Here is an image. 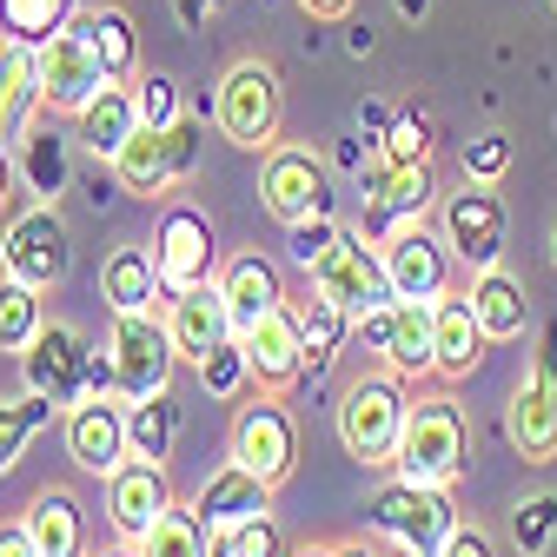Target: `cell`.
<instances>
[{"label": "cell", "mask_w": 557, "mask_h": 557, "mask_svg": "<svg viewBox=\"0 0 557 557\" xmlns=\"http://www.w3.org/2000/svg\"><path fill=\"white\" fill-rule=\"evenodd\" d=\"M259 199H265V213L278 226H306L319 220L325 206H332V180H325V160L312 147H272L265 166H259Z\"/></svg>", "instance_id": "8fae6325"}, {"label": "cell", "mask_w": 557, "mask_h": 557, "mask_svg": "<svg viewBox=\"0 0 557 557\" xmlns=\"http://www.w3.org/2000/svg\"><path fill=\"white\" fill-rule=\"evenodd\" d=\"M239 345H246V366H252V385H259V392H286V385H299V372H306V345H299L293 306H272L252 332H239Z\"/></svg>", "instance_id": "ffe728a7"}, {"label": "cell", "mask_w": 557, "mask_h": 557, "mask_svg": "<svg viewBox=\"0 0 557 557\" xmlns=\"http://www.w3.org/2000/svg\"><path fill=\"white\" fill-rule=\"evenodd\" d=\"M220 8H226V0H173V14H180L186 34H206V21H213Z\"/></svg>", "instance_id": "c3c4849f"}, {"label": "cell", "mask_w": 557, "mask_h": 557, "mask_svg": "<svg viewBox=\"0 0 557 557\" xmlns=\"http://www.w3.org/2000/svg\"><path fill=\"white\" fill-rule=\"evenodd\" d=\"M511 537H518L524 557H544V550L557 544V498H550V492L524 498V505L511 511Z\"/></svg>", "instance_id": "60d3db41"}, {"label": "cell", "mask_w": 557, "mask_h": 557, "mask_svg": "<svg viewBox=\"0 0 557 557\" xmlns=\"http://www.w3.org/2000/svg\"><path fill=\"white\" fill-rule=\"evenodd\" d=\"M471 312H478L484 338H518L531 325V299H524V286H518L505 265L471 272Z\"/></svg>", "instance_id": "83f0119b"}, {"label": "cell", "mask_w": 557, "mask_h": 557, "mask_svg": "<svg viewBox=\"0 0 557 557\" xmlns=\"http://www.w3.org/2000/svg\"><path fill=\"white\" fill-rule=\"evenodd\" d=\"M87 398H120V372H113V352H87ZM126 405V398H120Z\"/></svg>", "instance_id": "bcb514c9"}, {"label": "cell", "mask_w": 557, "mask_h": 557, "mask_svg": "<svg viewBox=\"0 0 557 557\" xmlns=\"http://www.w3.org/2000/svg\"><path fill=\"white\" fill-rule=\"evenodd\" d=\"M34 66H40V100H47L53 113H81L87 100H100V94L113 87L107 60L94 53V40H87L81 27H60L53 40H40V47H34Z\"/></svg>", "instance_id": "30bf717a"}, {"label": "cell", "mask_w": 557, "mask_h": 557, "mask_svg": "<svg viewBox=\"0 0 557 557\" xmlns=\"http://www.w3.org/2000/svg\"><path fill=\"white\" fill-rule=\"evenodd\" d=\"M60 418V405L47 398V392H21V398H0V478L14 471V458L27 451V438L40 432V425H53Z\"/></svg>", "instance_id": "e575fe53"}, {"label": "cell", "mask_w": 557, "mask_h": 557, "mask_svg": "<svg viewBox=\"0 0 557 557\" xmlns=\"http://www.w3.org/2000/svg\"><path fill=\"white\" fill-rule=\"evenodd\" d=\"M213 126H220V139H233L239 153H272L278 147V126H286V87H278V74L265 60H233L220 74Z\"/></svg>", "instance_id": "3957f363"}, {"label": "cell", "mask_w": 557, "mask_h": 557, "mask_svg": "<svg viewBox=\"0 0 557 557\" xmlns=\"http://www.w3.org/2000/svg\"><path fill=\"white\" fill-rule=\"evenodd\" d=\"M107 166H113L120 193H133V199H160L166 186H180L173 133H166V126H133V133H126V147H120Z\"/></svg>", "instance_id": "cb8c5ba5"}, {"label": "cell", "mask_w": 557, "mask_h": 557, "mask_svg": "<svg viewBox=\"0 0 557 557\" xmlns=\"http://www.w3.org/2000/svg\"><path fill=\"white\" fill-rule=\"evenodd\" d=\"M392 120H398V113H392V107H379V100H366V107H359V133H366V139H385V133H392Z\"/></svg>", "instance_id": "681fc988"}, {"label": "cell", "mask_w": 557, "mask_h": 557, "mask_svg": "<svg viewBox=\"0 0 557 557\" xmlns=\"http://www.w3.org/2000/svg\"><path fill=\"white\" fill-rule=\"evenodd\" d=\"M306 278L319 293H332L345 312H379V306H392L398 293H392V278H385V259H379V246L359 233V226H338V239L306 265Z\"/></svg>", "instance_id": "5b68a950"}, {"label": "cell", "mask_w": 557, "mask_h": 557, "mask_svg": "<svg viewBox=\"0 0 557 557\" xmlns=\"http://www.w3.org/2000/svg\"><path fill=\"white\" fill-rule=\"evenodd\" d=\"M359 338L398 379L432 372V299H392L379 312H359Z\"/></svg>", "instance_id": "5bb4252c"}, {"label": "cell", "mask_w": 557, "mask_h": 557, "mask_svg": "<svg viewBox=\"0 0 557 557\" xmlns=\"http://www.w3.org/2000/svg\"><path fill=\"white\" fill-rule=\"evenodd\" d=\"M438 557H498V550H492V537H484L478 524H458V531L445 537V550H438Z\"/></svg>", "instance_id": "7dc6e473"}, {"label": "cell", "mask_w": 557, "mask_h": 557, "mask_svg": "<svg viewBox=\"0 0 557 557\" xmlns=\"http://www.w3.org/2000/svg\"><path fill=\"white\" fill-rule=\"evenodd\" d=\"M193 372H199L206 398H239L252 385V366H246V345L239 338H226L220 352H206V366H193Z\"/></svg>", "instance_id": "f35d334b"}, {"label": "cell", "mask_w": 557, "mask_h": 557, "mask_svg": "<svg viewBox=\"0 0 557 557\" xmlns=\"http://www.w3.org/2000/svg\"><path fill=\"white\" fill-rule=\"evenodd\" d=\"M74 27L94 40V53L107 60L113 81H139V34H133V14L113 8V0H100V8H81Z\"/></svg>", "instance_id": "1f68e13d"}, {"label": "cell", "mask_w": 557, "mask_h": 557, "mask_svg": "<svg viewBox=\"0 0 557 557\" xmlns=\"http://www.w3.org/2000/svg\"><path fill=\"white\" fill-rule=\"evenodd\" d=\"M445 246L471 265V272H484V265H498L505 259V233H511V220H505V199L484 186V180H465V193H445Z\"/></svg>", "instance_id": "4fadbf2b"}, {"label": "cell", "mask_w": 557, "mask_h": 557, "mask_svg": "<svg viewBox=\"0 0 557 557\" xmlns=\"http://www.w3.org/2000/svg\"><path fill=\"white\" fill-rule=\"evenodd\" d=\"M220 293H226V312H233V332H252L272 306H286L278 293V272L259 259V252H239L226 272H220Z\"/></svg>", "instance_id": "4316f807"}, {"label": "cell", "mask_w": 557, "mask_h": 557, "mask_svg": "<svg viewBox=\"0 0 557 557\" xmlns=\"http://www.w3.org/2000/svg\"><path fill=\"white\" fill-rule=\"evenodd\" d=\"M100 299L113 312H153V306H166L160 299V265H153V252L147 246H113L107 265H100Z\"/></svg>", "instance_id": "484cf974"}, {"label": "cell", "mask_w": 557, "mask_h": 557, "mask_svg": "<svg viewBox=\"0 0 557 557\" xmlns=\"http://www.w3.org/2000/svg\"><path fill=\"white\" fill-rule=\"evenodd\" d=\"M0 557H40L34 537H27V524H0Z\"/></svg>", "instance_id": "f907efd6"}, {"label": "cell", "mask_w": 557, "mask_h": 557, "mask_svg": "<svg viewBox=\"0 0 557 557\" xmlns=\"http://www.w3.org/2000/svg\"><path fill=\"white\" fill-rule=\"evenodd\" d=\"M133 100H139V126H173L180 120V81L173 74H139Z\"/></svg>", "instance_id": "7bdbcfd3"}, {"label": "cell", "mask_w": 557, "mask_h": 557, "mask_svg": "<svg viewBox=\"0 0 557 557\" xmlns=\"http://www.w3.org/2000/svg\"><path fill=\"white\" fill-rule=\"evenodd\" d=\"M133 550H139V557H213V531H206V518H199L193 505H173Z\"/></svg>", "instance_id": "d590c367"}, {"label": "cell", "mask_w": 557, "mask_h": 557, "mask_svg": "<svg viewBox=\"0 0 557 557\" xmlns=\"http://www.w3.org/2000/svg\"><path fill=\"white\" fill-rule=\"evenodd\" d=\"M379 147H385V166H432V126H425V113L405 107Z\"/></svg>", "instance_id": "ab89813d"}, {"label": "cell", "mask_w": 557, "mask_h": 557, "mask_svg": "<svg viewBox=\"0 0 557 557\" xmlns=\"http://www.w3.org/2000/svg\"><path fill=\"white\" fill-rule=\"evenodd\" d=\"M405 411H411V392L398 385V372H366L345 385L338 398V438L366 471H392L398 458V438H405Z\"/></svg>", "instance_id": "7a4b0ae2"}, {"label": "cell", "mask_w": 557, "mask_h": 557, "mask_svg": "<svg viewBox=\"0 0 557 557\" xmlns=\"http://www.w3.org/2000/svg\"><path fill=\"white\" fill-rule=\"evenodd\" d=\"M332 557H372L366 544H332Z\"/></svg>", "instance_id": "11a10c76"}, {"label": "cell", "mask_w": 557, "mask_h": 557, "mask_svg": "<svg viewBox=\"0 0 557 557\" xmlns=\"http://www.w3.org/2000/svg\"><path fill=\"white\" fill-rule=\"evenodd\" d=\"M173 438H180V405L160 392V398H139L126 405V451L133 458H173Z\"/></svg>", "instance_id": "836d02e7"}, {"label": "cell", "mask_w": 557, "mask_h": 557, "mask_svg": "<svg viewBox=\"0 0 557 557\" xmlns=\"http://www.w3.org/2000/svg\"><path fill=\"white\" fill-rule=\"evenodd\" d=\"M293 319H299V345H306V372H325L338 359V345L359 332V319L319 286H312V299H293Z\"/></svg>", "instance_id": "f546056e"}, {"label": "cell", "mask_w": 557, "mask_h": 557, "mask_svg": "<svg viewBox=\"0 0 557 557\" xmlns=\"http://www.w3.org/2000/svg\"><path fill=\"white\" fill-rule=\"evenodd\" d=\"M432 199H438V180H432V166H385V186L366 199V239L379 246V239H392L398 226H418L432 213Z\"/></svg>", "instance_id": "7402d4cb"}, {"label": "cell", "mask_w": 557, "mask_h": 557, "mask_svg": "<svg viewBox=\"0 0 557 557\" xmlns=\"http://www.w3.org/2000/svg\"><path fill=\"white\" fill-rule=\"evenodd\" d=\"M193 511L206 518V531H233V524H246V518H259V511H272V484L265 478H252L246 465H220L213 478L193 492Z\"/></svg>", "instance_id": "603a6c76"}, {"label": "cell", "mask_w": 557, "mask_h": 557, "mask_svg": "<svg viewBox=\"0 0 557 557\" xmlns=\"http://www.w3.org/2000/svg\"><path fill=\"white\" fill-rule=\"evenodd\" d=\"M550 265H557V226H550Z\"/></svg>", "instance_id": "91938a15"}, {"label": "cell", "mask_w": 557, "mask_h": 557, "mask_svg": "<svg viewBox=\"0 0 557 557\" xmlns=\"http://www.w3.org/2000/svg\"><path fill=\"white\" fill-rule=\"evenodd\" d=\"M299 8H306L312 21H345V14H352V0H299Z\"/></svg>", "instance_id": "f5cc1de1"}, {"label": "cell", "mask_w": 557, "mask_h": 557, "mask_svg": "<svg viewBox=\"0 0 557 557\" xmlns=\"http://www.w3.org/2000/svg\"><path fill=\"white\" fill-rule=\"evenodd\" d=\"M94 557H139L133 544H113V550H94Z\"/></svg>", "instance_id": "6f0895ef"}, {"label": "cell", "mask_w": 557, "mask_h": 557, "mask_svg": "<svg viewBox=\"0 0 557 557\" xmlns=\"http://www.w3.org/2000/svg\"><path fill=\"white\" fill-rule=\"evenodd\" d=\"M87 352H94V345H87L74 325H66V319H47V325L34 332V345L21 352L27 392H47L60 411L81 405V398H87Z\"/></svg>", "instance_id": "9a60e30c"}, {"label": "cell", "mask_w": 557, "mask_h": 557, "mask_svg": "<svg viewBox=\"0 0 557 557\" xmlns=\"http://www.w3.org/2000/svg\"><path fill=\"white\" fill-rule=\"evenodd\" d=\"M398 14H405V21H425V14H432V0H398Z\"/></svg>", "instance_id": "db71d44e"}, {"label": "cell", "mask_w": 557, "mask_h": 557, "mask_svg": "<svg viewBox=\"0 0 557 557\" xmlns=\"http://www.w3.org/2000/svg\"><path fill=\"white\" fill-rule=\"evenodd\" d=\"M213 537L226 544V557H293L286 550V531L272 524V511H259V518H246L233 531H213Z\"/></svg>", "instance_id": "b9f144b4"}, {"label": "cell", "mask_w": 557, "mask_h": 557, "mask_svg": "<svg viewBox=\"0 0 557 557\" xmlns=\"http://www.w3.org/2000/svg\"><path fill=\"white\" fill-rule=\"evenodd\" d=\"M379 259H385V278L398 299H438L451 286V259H445V239L425 233V220L418 226H398L392 239H379Z\"/></svg>", "instance_id": "ac0fdd59"}, {"label": "cell", "mask_w": 557, "mask_h": 557, "mask_svg": "<svg viewBox=\"0 0 557 557\" xmlns=\"http://www.w3.org/2000/svg\"><path fill=\"white\" fill-rule=\"evenodd\" d=\"M40 66H34V47L27 40H8L0 34V139H21L40 113Z\"/></svg>", "instance_id": "d4e9b609"}, {"label": "cell", "mask_w": 557, "mask_h": 557, "mask_svg": "<svg viewBox=\"0 0 557 557\" xmlns=\"http://www.w3.org/2000/svg\"><path fill=\"white\" fill-rule=\"evenodd\" d=\"M14 180H21V160L8 153V139H0V213H8V199H14Z\"/></svg>", "instance_id": "816d5d0a"}, {"label": "cell", "mask_w": 557, "mask_h": 557, "mask_svg": "<svg viewBox=\"0 0 557 557\" xmlns=\"http://www.w3.org/2000/svg\"><path fill=\"white\" fill-rule=\"evenodd\" d=\"M471 465V425H465V405L451 392H418L405 411V438L392 471L411 484H451Z\"/></svg>", "instance_id": "6da1fadb"}, {"label": "cell", "mask_w": 557, "mask_h": 557, "mask_svg": "<svg viewBox=\"0 0 557 557\" xmlns=\"http://www.w3.org/2000/svg\"><path fill=\"white\" fill-rule=\"evenodd\" d=\"M66 265H74V239H66V220L53 213L47 199H34L27 213H14L8 239H0V272L21 278V286H34V293H53L60 278H66Z\"/></svg>", "instance_id": "8992f818"}, {"label": "cell", "mask_w": 557, "mask_h": 557, "mask_svg": "<svg viewBox=\"0 0 557 557\" xmlns=\"http://www.w3.org/2000/svg\"><path fill=\"white\" fill-rule=\"evenodd\" d=\"M81 147L94 153V160H113L120 147H126V133L139 126V100H133V81H113L100 100H87L81 113Z\"/></svg>", "instance_id": "4dcf8cb0"}, {"label": "cell", "mask_w": 557, "mask_h": 557, "mask_svg": "<svg viewBox=\"0 0 557 557\" xmlns=\"http://www.w3.org/2000/svg\"><path fill=\"white\" fill-rule=\"evenodd\" d=\"M484 325H478V312H471V293H438L432 299V372L438 379H471L478 372V359H484Z\"/></svg>", "instance_id": "44dd1931"}, {"label": "cell", "mask_w": 557, "mask_h": 557, "mask_svg": "<svg viewBox=\"0 0 557 557\" xmlns=\"http://www.w3.org/2000/svg\"><path fill=\"white\" fill-rule=\"evenodd\" d=\"M40 325H47V312H40V293L0 272V352H27Z\"/></svg>", "instance_id": "74e56055"}, {"label": "cell", "mask_w": 557, "mask_h": 557, "mask_svg": "<svg viewBox=\"0 0 557 557\" xmlns=\"http://www.w3.org/2000/svg\"><path fill=\"white\" fill-rule=\"evenodd\" d=\"M233 465H246L252 478H265L272 492L293 478V465H299V425H293V411L278 405V392H259L252 405H239V418H233Z\"/></svg>", "instance_id": "9c48e42d"}, {"label": "cell", "mask_w": 557, "mask_h": 557, "mask_svg": "<svg viewBox=\"0 0 557 557\" xmlns=\"http://www.w3.org/2000/svg\"><path fill=\"white\" fill-rule=\"evenodd\" d=\"M213 557H226V544H220V537H213Z\"/></svg>", "instance_id": "94428289"}, {"label": "cell", "mask_w": 557, "mask_h": 557, "mask_svg": "<svg viewBox=\"0 0 557 557\" xmlns=\"http://www.w3.org/2000/svg\"><path fill=\"white\" fill-rule=\"evenodd\" d=\"M74 14H81L74 0H0V34L40 47V40H53L60 27H74Z\"/></svg>", "instance_id": "8d00e7d4"}, {"label": "cell", "mask_w": 557, "mask_h": 557, "mask_svg": "<svg viewBox=\"0 0 557 557\" xmlns=\"http://www.w3.org/2000/svg\"><path fill=\"white\" fill-rule=\"evenodd\" d=\"M173 505H180V498H173L160 458H126L120 471H107V518H113L120 544H139Z\"/></svg>", "instance_id": "2e32d148"}, {"label": "cell", "mask_w": 557, "mask_h": 557, "mask_svg": "<svg viewBox=\"0 0 557 557\" xmlns=\"http://www.w3.org/2000/svg\"><path fill=\"white\" fill-rule=\"evenodd\" d=\"M511 166V139L505 133H478L471 147H465V180H484V186H498Z\"/></svg>", "instance_id": "ee69618b"}, {"label": "cell", "mask_w": 557, "mask_h": 557, "mask_svg": "<svg viewBox=\"0 0 557 557\" xmlns=\"http://www.w3.org/2000/svg\"><path fill=\"white\" fill-rule=\"evenodd\" d=\"M66 458H74L87 478L120 471L133 458L126 451V405L120 398H81V405H66Z\"/></svg>", "instance_id": "e0dca14e"}, {"label": "cell", "mask_w": 557, "mask_h": 557, "mask_svg": "<svg viewBox=\"0 0 557 557\" xmlns=\"http://www.w3.org/2000/svg\"><path fill=\"white\" fill-rule=\"evenodd\" d=\"M372 524H379V537H392L398 550H425V557H438L445 537L458 531L445 484H411V478H392L385 492H379Z\"/></svg>", "instance_id": "52a82bcc"}, {"label": "cell", "mask_w": 557, "mask_h": 557, "mask_svg": "<svg viewBox=\"0 0 557 557\" xmlns=\"http://www.w3.org/2000/svg\"><path fill=\"white\" fill-rule=\"evenodd\" d=\"M392 557H425V550H398V544H392Z\"/></svg>", "instance_id": "680465c9"}, {"label": "cell", "mask_w": 557, "mask_h": 557, "mask_svg": "<svg viewBox=\"0 0 557 557\" xmlns=\"http://www.w3.org/2000/svg\"><path fill=\"white\" fill-rule=\"evenodd\" d=\"M166 332H173V352L180 366H206V352H220L233 332V312H226V293H220V278H206V286L166 299Z\"/></svg>", "instance_id": "d6986e66"}, {"label": "cell", "mask_w": 557, "mask_h": 557, "mask_svg": "<svg viewBox=\"0 0 557 557\" xmlns=\"http://www.w3.org/2000/svg\"><path fill=\"white\" fill-rule=\"evenodd\" d=\"M27 537H34V550L40 557H87V524H81V505H74V492H40L34 505H27Z\"/></svg>", "instance_id": "f1b7e54d"}, {"label": "cell", "mask_w": 557, "mask_h": 557, "mask_svg": "<svg viewBox=\"0 0 557 557\" xmlns=\"http://www.w3.org/2000/svg\"><path fill=\"white\" fill-rule=\"evenodd\" d=\"M293 557H332V544H306V550H293Z\"/></svg>", "instance_id": "9f6ffc18"}, {"label": "cell", "mask_w": 557, "mask_h": 557, "mask_svg": "<svg viewBox=\"0 0 557 557\" xmlns=\"http://www.w3.org/2000/svg\"><path fill=\"white\" fill-rule=\"evenodd\" d=\"M505 432H511V445H518L531 465H550V458H557V325L537 332V359H531L524 385L511 392Z\"/></svg>", "instance_id": "ba28073f"}, {"label": "cell", "mask_w": 557, "mask_h": 557, "mask_svg": "<svg viewBox=\"0 0 557 557\" xmlns=\"http://www.w3.org/2000/svg\"><path fill=\"white\" fill-rule=\"evenodd\" d=\"M332 239H338V220H332V213H319V220H306V226H286V252H293V265H312Z\"/></svg>", "instance_id": "f6af8a7d"}, {"label": "cell", "mask_w": 557, "mask_h": 557, "mask_svg": "<svg viewBox=\"0 0 557 557\" xmlns=\"http://www.w3.org/2000/svg\"><path fill=\"white\" fill-rule=\"evenodd\" d=\"M107 352H113V372H120V398L139 405V398H160L173 385V332H166V312H113V332H107Z\"/></svg>", "instance_id": "277c9868"}, {"label": "cell", "mask_w": 557, "mask_h": 557, "mask_svg": "<svg viewBox=\"0 0 557 557\" xmlns=\"http://www.w3.org/2000/svg\"><path fill=\"white\" fill-rule=\"evenodd\" d=\"M213 226H206L199 206H166L160 213V233H153V265H160V299H180L193 286L213 278Z\"/></svg>", "instance_id": "7c38bea8"}, {"label": "cell", "mask_w": 557, "mask_h": 557, "mask_svg": "<svg viewBox=\"0 0 557 557\" xmlns=\"http://www.w3.org/2000/svg\"><path fill=\"white\" fill-rule=\"evenodd\" d=\"M21 180H27V193L47 199V206L66 193V139H60L53 126H27V133H21Z\"/></svg>", "instance_id": "d6a6232c"}]
</instances>
